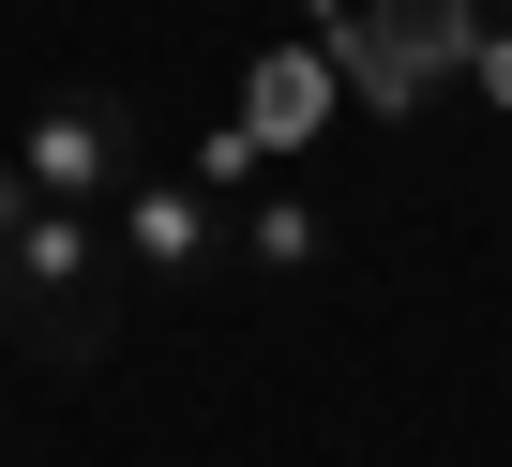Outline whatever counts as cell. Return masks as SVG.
<instances>
[{"label":"cell","mask_w":512,"mask_h":467,"mask_svg":"<svg viewBox=\"0 0 512 467\" xmlns=\"http://www.w3.org/2000/svg\"><path fill=\"white\" fill-rule=\"evenodd\" d=\"M0 332H16L31 362H106L121 332V242H106V211H16L0 226Z\"/></svg>","instance_id":"obj_1"},{"label":"cell","mask_w":512,"mask_h":467,"mask_svg":"<svg viewBox=\"0 0 512 467\" xmlns=\"http://www.w3.org/2000/svg\"><path fill=\"white\" fill-rule=\"evenodd\" d=\"M16 166H31L46 211H121V181H136V106H121V91H61V106L16 136Z\"/></svg>","instance_id":"obj_2"},{"label":"cell","mask_w":512,"mask_h":467,"mask_svg":"<svg viewBox=\"0 0 512 467\" xmlns=\"http://www.w3.org/2000/svg\"><path fill=\"white\" fill-rule=\"evenodd\" d=\"M106 242H121V257L151 272V287H211V272L241 257L226 226H211V196H196V181H151V166L121 181V226H106Z\"/></svg>","instance_id":"obj_3"},{"label":"cell","mask_w":512,"mask_h":467,"mask_svg":"<svg viewBox=\"0 0 512 467\" xmlns=\"http://www.w3.org/2000/svg\"><path fill=\"white\" fill-rule=\"evenodd\" d=\"M482 31H467V0H377V16L347 31V61H362V91H377V121H407L422 106V76L437 61H467Z\"/></svg>","instance_id":"obj_4"},{"label":"cell","mask_w":512,"mask_h":467,"mask_svg":"<svg viewBox=\"0 0 512 467\" xmlns=\"http://www.w3.org/2000/svg\"><path fill=\"white\" fill-rule=\"evenodd\" d=\"M226 242H241L256 272H317V211H302V196H256V211L226 226Z\"/></svg>","instance_id":"obj_5"},{"label":"cell","mask_w":512,"mask_h":467,"mask_svg":"<svg viewBox=\"0 0 512 467\" xmlns=\"http://www.w3.org/2000/svg\"><path fill=\"white\" fill-rule=\"evenodd\" d=\"M467 91H482V106L512 121V31H482V46H467Z\"/></svg>","instance_id":"obj_6"},{"label":"cell","mask_w":512,"mask_h":467,"mask_svg":"<svg viewBox=\"0 0 512 467\" xmlns=\"http://www.w3.org/2000/svg\"><path fill=\"white\" fill-rule=\"evenodd\" d=\"M16 211H46V196H31V166H16V151H0V226H16Z\"/></svg>","instance_id":"obj_7"}]
</instances>
